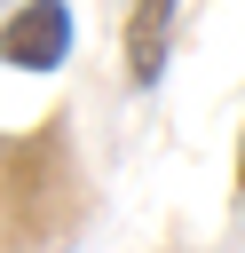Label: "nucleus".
Wrapping results in <instances>:
<instances>
[{
    "label": "nucleus",
    "mask_w": 245,
    "mask_h": 253,
    "mask_svg": "<svg viewBox=\"0 0 245 253\" xmlns=\"http://www.w3.org/2000/svg\"><path fill=\"white\" fill-rule=\"evenodd\" d=\"M87 221V174L63 119L0 134V253H55Z\"/></svg>",
    "instance_id": "obj_1"
},
{
    "label": "nucleus",
    "mask_w": 245,
    "mask_h": 253,
    "mask_svg": "<svg viewBox=\"0 0 245 253\" xmlns=\"http://www.w3.org/2000/svg\"><path fill=\"white\" fill-rule=\"evenodd\" d=\"M63 55H71V8L63 0H24L0 24V63H16V71H63Z\"/></svg>",
    "instance_id": "obj_2"
},
{
    "label": "nucleus",
    "mask_w": 245,
    "mask_h": 253,
    "mask_svg": "<svg viewBox=\"0 0 245 253\" xmlns=\"http://www.w3.org/2000/svg\"><path fill=\"white\" fill-rule=\"evenodd\" d=\"M174 16H182V0H134L126 8V79L134 87L166 79V63H174Z\"/></svg>",
    "instance_id": "obj_3"
},
{
    "label": "nucleus",
    "mask_w": 245,
    "mask_h": 253,
    "mask_svg": "<svg viewBox=\"0 0 245 253\" xmlns=\"http://www.w3.org/2000/svg\"><path fill=\"white\" fill-rule=\"evenodd\" d=\"M237 190H245V142H237Z\"/></svg>",
    "instance_id": "obj_4"
}]
</instances>
